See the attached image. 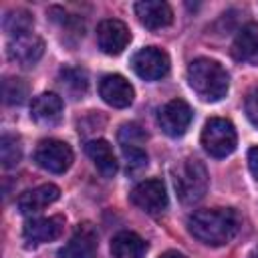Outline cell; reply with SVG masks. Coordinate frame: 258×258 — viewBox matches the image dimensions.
Segmentation results:
<instances>
[{
    "mask_svg": "<svg viewBox=\"0 0 258 258\" xmlns=\"http://www.w3.org/2000/svg\"><path fill=\"white\" fill-rule=\"evenodd\" d=\"M240 214L234 208L198 210L187 218V230L194 238L208 246L228 244L240 230Z\"/></svg>",
    "mask_w": 258,
    "mask_h": 258,
    "instance_id": "obj_1",
    "label": "cell"
},
{
    "mask_svg": "<svg viewBox=\"0 0 258 258\" xmlns=\"http://www.w3.org/2000/svg\"><path fill=\"white\" fill-rule=\"evenodd\" d=\"M187 83L200 99L214 103L226 97L230 77L220 62L212 58H196L187 67Z\"/></svg>",
    "mask_w": 258,
    "mask_h": 258,
    "instance_id": "obj_2",
    "label": "cell"
},
{
    "mask_svg": "<svg viewBox=\"0 0 258 258\" xmlns=\"http://www.w3.org/2000/svg\"><path fill=\"white\" fill-rule=\"evenodd\" d=\"M208 171L206 165L196 157H185L173 167V185L177 191V198L183 204H196L200 202L208 191Z\"/></svg>",
    "mask_w": 258,
    "mask_h": 258,
    "instance_id": "obj_3",
    "label": "cell"
},
{
    "mask_svg": "<svg viewBox=\"0 0 258 258\" xmlns=\"http://www.w3.org/2000/svg\"><path fill=\"white\" fill-rule=\"evenodd\" d=\"M202 145L212 157H226L238 145V135L228 119L212 117L202 129Z\"/></svg>",
    "mask_w": 258,
    "mask_h": 258,
    "instance_id": "obj_4",
    "label": "cell"
},
{
    "mask_svg": "<svg viewBox=\"0 0 258 258\" xmlns=\"http://www.w3.org/2000/svg\"><path fill=\"white\" fill-rule=\"evenodd\" d=\"M34 161L50 173H64L73 163V151L60 139H42L34 149Z\"/></svg>",
    "mask_w": 258,
    "mask_h": 258,
    "instance_id": "obj_5",
    "label": "cell"
},
{
    "mask_svg": "<svg viewBox=\"0 0 258 258\" xmlns=\"http://www.w3.org/2000/svg\"><path fill=\"white\" fill-rule=\"evenodd\" d=\"M131 69L135 71L137 77H141L145 81H157L167 75L169 56L165 50H161L157 46H145L131 56Z\"/></svg>",
    "mask_w": 258,
    "mask_h": 258,
    "instance_id": "obj_6",
    "label": "cell"
},
{
    "mask_svg": "<svg viewBox=\"0 0 258 258\" xmlns=\"http://www.w3.org/2000/svg\"><path fill=\"white\" fill-rule=\"evenodd\" d=\"M129 200L145 214H161L167 208V191L161 179H145L137 183L131 189Z\"/></svg>",
    "mask_w": 258,
    "mask_h": 258,
    "instance_id": "obj_7",
    "label": "cell"
},
{
    "mask_svg": "<svg viewBox=\"0 0 258 258\" xmlns=\"http://www.w3.org/2000/svg\"><path fill=\"white\" fill-rule=\"evenodd\" d=\"M194 119L191 107L183 101V99H171L169 103H165L157 115V123L163 129V133H167L169 137H179L187 131L189 123Z\"/></svg>",
    "mask_w": 258,
    "mask_h": 258,
    "instance_id": "obj_8",
    "label": "cell"
},
{
    "mask_svg": "<svg viewBox=\"0 0 258 258\" xmlns=\"http://www.w3.org/2000/svg\"><path fill=\"white\" fill-rule=\"evenodd\" d=\"M131 40V32L125 22L107 18L97 26V44L105 54H121Z\"/></svg>",
    "mask_w": 258,
    "mask_h": 258,
    "instance_id": "obj_9",
    "label": "cell"
},
{
    "mask_svg": "<svg viewBox=\"0 0 258 258\" xmlns=\"http://www.w3.org/2000/svg\"><path fill=\"white\" fill-rule=\"evenodd\" d=\"M99 250V236L91 224H81L71 240L58 250L60 258H95Z\"/></svg>",
    "mask_w": 258,
    "mask_h": 258,
    "instance_id": "obj_10",
    "label": "cell"
},
{
    "mask_svg": "<svg viewBox=\"0 0 258 258\" xmlns=\"http://www.w3.org/2000/svg\"><path fill=\"white\" fill-rule=\"evenodd\" d=\"M64 230L62 216H48V218H32L22 228V238L28 246H38L50 240H56Z\"/></svg>",
    "mask_w": 258,
    "mask_h": 258,
    "instance_id": "obj_11",
    "label": "cell"
},
{
    "mask_svg": "<svg viewBox=\"0 0 258 258\" xmlns=\"http://www.w3.org/2000/svg\"><path fill=\"white\" fill-rule=\"evenodd\" d=\"M44 52V42L40 36L28 32V34H22V36H16L8 42L6 46V54L12 62L20 64V67H32L40 60Z\"/></svg>",
    "mask_w": 258,
    "mask_h": 258,
    "instance_id": "obj_12",
    "label": "cell"
},
{
    "mask_svg": "<svg viewBox=\"0 0 258 258\" xmlns=\"http://www.w3.org/2000/svg\"><path fill=\"white\" fill-rule=\"evenodd\" d=\"M99 95L115 109H125L133 103V87L121 75H105L99 83Z\"/></svg>",
    "mask_w": 258,
    "mask_h": 258,
    "instance_id": "obj_13",
    "label": "cell"
},
{
    "mask_svg": "<svg viewBox=\"0 0 258 258\" xmlns=\"http://www.w3.org/2000/svg\"><path fill=\"white\" fill-rule=\"evenodd\" d=\"M60 196V189L54 185V183H42L38 187H32V189H26L18 196V212L24 214V216H32V214H38L42 212L46 206L54 204Z\"/></svg>",
    "mask_w": 258,
    "mask_h": 258,
    "instance_id": "obj_14",
    "label": "cell"
},
{
    "mask_svg": "<svg viewBox=\"0 0 258 258\" xmlns=\"http://www.w3.org/2000/svg\"><path fill=\"white\" fill-rule=\"evenodd\" d=\"M135 14L139 22L149 28V30H159L171 24L173 20V10L167 2L161 0H143L135 4Z\"/></svg>",
    "mask_w": 258,
    "mask_h": 258,
    "instance_id": "obj_15",
    "label": "cell"
},
{
    "mask_svg": "<svg viewBox=\"0 0 258 258\" xmlns=\"http://www.w3.org/2000/svg\"><path fill=\"white\" fill-rule=\"evenodd\" d=\"M232 54L240 62L258 67V24L256 22H248L238 30L232 44Z\"/></svg>",
    "mask_w": 258,
    "mask_h": 258,
    "instance_id": "obj_16",
    "label": "cell"
},
{
    "mask_svg": "<svg viewBox=\"0 0 258 258\" xmlns=\"http://www.w3.org/2000/svg\"><path fill=\"white\" fill-rule=\"evenodd\" d=\"M30 117L44 127H52L62 117V99L54 93H42L32 99Z\"/></svg>",
    "mask_w": 258,
    "mask_h": 258,
    "instance_id": "obj_17",
    "label": "cell"
},
{
    "mask_svg": "<svg viewBox=\"0 0 258 258\" xmlns=\"http://www.w3.org/2000/svg\"><path fill=\"white\" fill-rule=\"evenodd\" d=\"M87 155L91 157V161L95 163V167L99 169V173L103 177H115L117 173V159L113 153V147L107 139H91L85 145Z\"/></svg>",
    "mask_w": 258,
    "mask_h": 258,
    "instance_id": "obj_18",
    "label": "cell"
},
{
    "mask_svg": "<svg viewBox=\"0 0 258 258\" xmlns=\"http://www.w3.org/2000/svg\"><path fill=\"white\" fill-rule=\"evenodd\" d=\"M147 244L135 232H119L111 242V258H143Z\"/></svg>",
    "mask_w": 258,
    "mask_h": 258,
    "instance_id": "obj_19",
    "label": "cell"
},
{
    "mask_svg": "<svg viewBox=\"0 0 258 258\" xmlns=\"http://www.w3.org/2000/svg\"><path fill=\"white\" fill-rule=\"evenodd\" d=\"M60 87L62 91L71 97V99H81L87 89H89V77L85 73V69H79V67H64L60 69Z\"/></svg>",
    "mask_w": 258,
    "mask_h": 258,
    "instance_id": "obj_20",
    "label": "cell"
},
{
    "mask_svg": "<svg viewBox=\"0 0 258 258\" xmlns=\"http://www.w3.org/2000/svg\"><path fill=\"white\" fill-rule=\"evenodd\" d=\"M32 24H34V20H32L30 12L20 10V8L6 12L4 18H2V28H4V32L10 34L12 38L22 36V34H28L30 28H32Z\"/></svg>",
    "mask_w": 258,
    "mask_h": 258,
    "instance_id": "obj_21",
    "label": "cell"
},
{
    "mask_svg": "<svg viewBox=\"0 0 258 258\" xmlns=\"http://www.w3.org/2000/svg\"><path fill=\"white\" fill-rule=\"evenodd\" d=\"M2 97L6 105H22L28 97V85L18 77H4Z\"/></svg>",
    "mask_w": 258,
    "mask_h": 258,
    "instance_id": "obj_22",
    "label": "cell"
},
{
    "mask_svg": "<svg viewBox=\"0 0 258 258\" xmlns=\"http://www.w3.org/2000/svg\"><path fill=\"white\" fill-rule=\"evenodd\" d=\"M20 157H22V147H20L18 137L2 135V139H0V161H2V167L4 169L16 167Z\"/></svg>",
    "mask_w": 258,
    "mask_h": 258,
    "instance_id": "obj_23",
    "label": "cell"
},
{
    "mask_svg": "<svg viewBox=\"0 0 258 258\" xmlns=\"http://www.w3.org/2000/svg\"><path fill=\"white\" fill-rule=\"evenodd\" d=\"M117 137H119L121 147H141V145L145 143V139H147L145 131H143L139 125H135V123H125V125H121Z\"/></svg>",
    "mask_w": 258,
    "mask_h": 258,
    "instance_id": "obj_24",
    "label": "cell"
},
{
    "mask_svg": "<svg viewBox=\"0 0 258 258\" xmlns=\"http://www.w3.org/2000/svg\"><path fill=\"white\" fill-rule=\"evenodd\" d=\"M127 161V171H139L147 165V153L143 147H121Z\"/></svg>",
    "mask_w": 258,
    "mask_h": 258,
    "instance_id": "obj_25",
    "label": "cell"
},
{
    "mask_svg": "<svg viewBox=\"0 0 258 258\" xmlns=\"http://www.w3.org/2000/svg\"><path fill=\"white\" fill-rule=\"evenodd\" d=\"M246 115L258 127V87L254 91H250L246 97Z\"/></svg>",
    "mask_w": 258,
    "mask_h": 258,
    "instance_id": "obj_26",
    "label": "cell"
},
{
    "mask_svg": "<svg viewBox=\"0 0 258 258\" xmlns=\"http://www.w3.org/2000/svg\"><path fill=\"white\" fill-rule=\"evenodd\" d=\"M248 167H250V173L254 175V179L258 181V147L248 149Z\"/></svg>",
    "mask_w": 258,
    "mask_h": 258,
    "instance_id": "obj_27",
    "label": "cell"
},
{
    "mask_svg": "<svg viewBox=\"0 0 258 258\" xmlns=\"http://www.w3.org/2000/svg\"><path fill=\"white\" fill-rule=\"evenodd\" d=\"M159 258H185V256H183V254H179V252H173V250H169V252L161 254Z\"/></svg>",
    "mask_w": 258,
    "mask_h": 258,
    "instance_id": "obj_28",
    "label": "cell"
},
{
    "mask_svg": "<svg viewBox=\"0 0 258 258\" xmlns=\"http://www.w3.org/2000/svg\"><path fill=\"white\" fill-rule=\"evenodd\" d=\"M250 258H258V252H254V254H252V256H250Z\"/></svg>",
    "mask_w": 258,
    "mask_h": 258,
    "instance_id": "obj_29",
    "label": "cell"
}]
</instances>
